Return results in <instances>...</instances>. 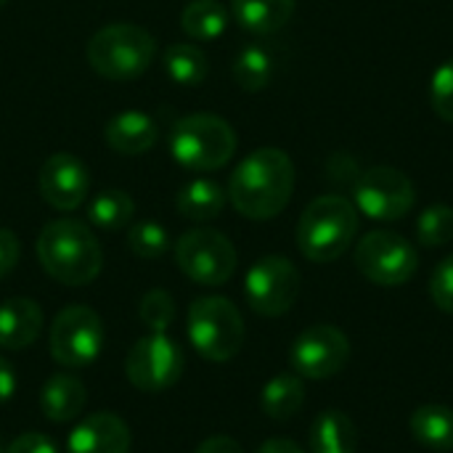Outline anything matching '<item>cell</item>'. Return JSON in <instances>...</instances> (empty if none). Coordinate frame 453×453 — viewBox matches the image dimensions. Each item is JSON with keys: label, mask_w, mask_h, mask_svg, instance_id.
I'll list each match as a JSON object with an SVG mask.
<instances>
[{"label": "cell", "mask_w": 453, "mask_h": 453, "mask_svg": "<svg viewBox=\"0 0 453 453\" xmlns=\"http://www.w3.org/2000/svg\"><path fill=\"white\" fill-rule=\"evenodd\" d=\"M295 191V165L273 146L257 149L239 162L228 180V199L250 220H271L289 204Z\"/></svg>", "instance_id": "6da1fadb"}, {"label": "cell", "mask_w": 453, "mask_h": 453, "mask_svg": "<svg viewBox=\"0 0 453 453\" xmlns=\"http://www.w3.org/2000/svg\"><path fill=\"white\" fill-rule=\"evenodd\" d=\"M37 260L42 271L64 287H85L104 268V252L93 231L72 218L48 223L37 236Z\"/></svg>", "instance_id": "7a4b0ae2"}, {"label": "cell", "mask_w": 453, "mask_h": 453, "mask_svg": "<svg viewBox=\"0 0 453 453\" xmlns=\"http://www.w3.org/2000/svg\"><path fill=\"white\" fill-rule=\"evenodd\" d=\"M358 234V210L350 199L326 194L313 199L297 223V247L313 263L342 257Z\"/></svg>", "instance_id": "3957f363"}, {"label": "cell", "mask_w": 453, "mask_h": 453, "mask_svg": "<svg viewBox=\"0 0 453 453\" xmlns=\"http://www.w3.org/2000/svg\"><path fill=\"white\" fill-rule=\"evenodd\" d=\"M157 56L154 37L138 24H109L88 42L90 66L106 80H133L143 74Z\"/></svg>", "instance_id": "277c9868"}, {"label": "cell", "mask_w": 453, "mask_h": 453, "mask_svg": "<svg viewBox=\"0 0 453 453\" xmlns=\"http://www.w3.org/2000/svg\"><path fill=\"white\" fill-rule=\"evenodd\" d=\"M170 151L186 170H218L231 162L236 151V133L215 114H191L175 122L170 133Z\"/></svg>", "instance_id": "5b68a950"}, {"label": "cell", "mask_w": 453, "mask_h": 453, "mask_svg": "<svg viewBox=\"0 0 453 453\" xmlns=\"http://www.w3.org/2000/svg\"><path fill=\"white\" fill-rule=\"evenodd\" d=\"M188 340L202 358L226 364L244 345V319L226 297H196L188 308Z\"/></svg>", "instance_id": "8992f818"}, {"label": "cell", "mask_w": 453, "mask_h": 453, "mask_svg": "<svg viewBox=\"0 0 453 453\" xmlns=\"http://www.w3.org/2000/svg\"><path fill=\"white\" fill-rule=\"evenodd\" d=\"M178 268L202 287H220L236 271V250L228 236L212 228H191L175 244Z\"/></svg>", "instance_id": "52a82bcc"}, {"label": "cell", "mask_w": 453, "mask_h": 453, "mask_svg": "<svg viewBox=\"0 0 453 453\" xmlns=\"http://www.w3.org/2000/svg\"><path fill=\"white\" fill-rule=\"evenodd\" d=\"M183 366L186 358L180 345L165 332H149L130 348L125 358V377L141 393H165L180 380Z\"/></svg>", "instance_id": "ba28073f"}, {"label": "cell", "mask_w": 453, "mask_h": 453, "mask_svg": "<svg viewBox=\"0 0 453 453\" xmlns=\"http://www.w3.org/2000/svg\"><path fill=\"white\" fill-rule=\"evenodd\" d=\"M104 324L85 305L64 308L50 326V356L64 369H85L104 350Z\"/></svg>", "instance_id": "9c48e42d"}, {"label": "cell", "mask_w": 453, "mask_h": 453, "mask_svg": "<svg viewBox=\"0 0 453 453\" xmlns=\"http://www.w3.org/2000/svg\"><path fill=\"white\" fill-rule=\"evenodd\" d=\"M300 284L303 279L292 260L281 255H265L250 268L244 279V295L257 316L276 319L292 311L300 297Z\"/></svg>", "instance_id": "30bf717a"}, {"label": "cell", "mask_w": 453, "mask_h": 453, "mask_svg": "<svg viewBox=\"0 0 453 453\" xmlns=\"http://www.w3.org/2000/svg\"><path fill=\"white\" fill-rule=\"evenodd\" d=\"M358 271L380 287L406 284L419 265L414 244L393 231H372L356 244Z\"/></svg>", "instance_id": "8fae6325"}, {"label": "cell", "mask_w": 453, "mask_h": 453, "mask_svg": "<svg viewBox=\"0 0 453 453\" xmlns=\"http://www.w3.org/2000/svg\"><path fill=\"white\" fill-rule=\"evenodd\" d=\"M356 210L372 220H401L414 207V183L398 167H372L353 186Z\"/></svg>", "instance_id": "7c38bea8"}, {"label": "cell", "mask_w": 453, "mask_h": 453, "mask_svg": "<svg viewBox=\"0 0 453 453\" xmlns=\"http://www.w3.org/2000/svg\"><path fill=\"white\" fill-rule=\"evenodd\" d=\"M289 361L292 369L305 380H332L350 361V340L337 326H311L295 340Z\"/></svg>", "instance_id": "4fadbf2b"}, {"label": "cell", "mask_w": 453, "mask_h": 453, "mask_svg": "<svg viewBox=\"0 0 453 453\" xmlns=\"http://www.w3.org/2000/svg\"><path fill=\"white\" fill-rule=\"evenodd\" d=\"M88 188H90V175H88V167L77 157L58 151L42 162L40 196L53 210H61V212L77 210L85 202Z\"/></svg>", "instance_id": "5bb4252c"}, {"label": "cell", "mask_w": 453, "mask_h": 453, "mask_svg": "<svg viewBox=\"0 0 453 453\" xmlns=\"http://www.w3.org/2000/svg\"><path fill=\"white\" fill-rule=\"evenodd\" d=\"M66 453H130V427L117 414H90L69 433Z\"/></svg>", "instance_id": "9a60e30c"}, {"label": "cell", "mask_w": 453, "mask_h": 453, "mask_svg": "<svg viewBox=\"0 0 453 453\" xmlns=\"http://www.w3.org/2000/svg\"><path fill=\"white\" fill-rule=\"evenodd\" d=\"M42 332V308L29 297H11L0 303V348L24 350Z\"/></svg>", "instance_id": "2e32d148"}, {"label": "cell", "mask_w": 453, "mask_h": 453, "mask_svg": "<svg viewBox=\"0 0 453 453\" xmlns=\"http://www.w3.org/2000/svg\"><path fill=\"white\" fill-rule=\"evenodd\" d=\"M85 403H88L85 385L77 377L64 374V372L48 377L40 390V409H42L45 419H50L56 425L77 419L82 414Z\"/></svg>", "instance_id": "e0dca14e"}, {"label": "cell", "mask_w": 453, "mask_h": 453, "mask_svg": "<svg viewBox=\"0 0 453 453\" xmlns=\"http://www.w3.org/2000/svg\"><path fill=\"white\" fill-rule=\"evenodd\" d=\"M104 138L117 154H143L157 143V125L143 111H122L109 119Z\"/></svg>", "instance_id": "ac0fdd59"}, {"label": "cell", "mask_w": 453, "mask_h": 453, "mask_svg": "<svg viewBox=\"0 0 453 453\" xmlns=\"http://www.w3.org/2000/svg\"><path fill=\"white\" fill-rule=\"evenodd\" d=\"M409 430L414 441L430 451H453V409L449 406L441 403L419 406L409 419Z\"/></svg>", "instance_id": "d6986e66"}, {"label": "cell", "mask_w": 453, "mask_h": 453, "mask_svg": "<svg viewBox=\"0 0 453 453\" xmlns=\"http://www.w3.org/2000/svg\"><path fill=\"white\" fill-rule=\"evenodd\" d=\"M356 422L337 409L324 411L311 427V453H356Z\"/></svg>", "instance_id": "ffe728a7"}, {"label": "cell", "mask_w": 453, "mask_h": 453, "mask_svg": "<svg viewBox=\"0 0 453 453\" xmlns=\"http://www.w3.org/2000/svg\"><path fill=\"white\" fill-rule=\"evenodd\" d=\"M295 13V0H234L236 21L255 35L279 32Z\"/></svg>", "instance_id": "44dd1931"}, {"label": "cell", "mask_w": 453, "mask_h": 453, "mask_svg": "<svg viewBox=\"0 0 453 453\" xmlns=\"http://www.w3.org/2000/svg\"><path fill=\"white\" fill-rule=\"evenodd\" d=\"M175 207H178V212L183 218L196 220V223H204V220H212V218H218L223 212V207H226V191H223L220 183L207 180V178H199V180L186 183L178 191Z\"/></svg>", "instance_id": "7402d4cb"}, {"label": "cell", "mask_w": 453, "mask_h": 453, "mask_svg": "<svg viewBox=\"0 0 453 453\" xmlns=\"http://www.w3.org/2000/svg\"><path fill=\"white\" fill-rule=\"evenodd\" d=\"M305 403V385L303 377L297 374H279L273 377L260 395V406L265 411V417L276 419V422H287L295 414H300Z\"/></svg>", "instance_id": "603a6c76"}, {"label": "cell", "mask_w": 453, "mask_h": 453, "mask_svg": "<svg viewBox=\"0 0 453 453\" xmlns=\"http://www.w3.org/2000/svg\"><path fill=\"white\" fill-rule=\"evenodd\" d=\"M180 27L191 40H215L228 27V11L218 0H194L183 8Z\"/></svg>", "instance_id": "cb8c5ba5"}, {"label": "cell", "mask_w": 453, "mask_h": 453, "mask_svg": "<svg viewBox=\"0 0 453 453\" xmlns=\"http://www.w3.org/2000/svg\"><path fill=\"white\" fill-rule=\"evenodd\" d=\"M165 72L173 82L183 88H196L207 77V56L191 42H178L165 53Z\"/></svg>", "instance_id": "d4e9b609"}, {"label": "cell", "mask_w": 453, "mask_h": 453, "mask_svg": "<svg viewBox=\"0 0 453 453\" xmlns=\"http://www.w3.org/2000/svg\"><path fill=\"white\" fill-rule=\"evenodd\" d=\"M273 77V56L263 45H247L234 61V80L242 90L257 93Z\"/></svg>", "instance_id": "484cf974"}, {"label": "cell", "mask_w": 453, "mask_h": 453, "mask_svg": "<svg viewBox=\"0 0 453 453\" xmlns=\"http://www.w3.org/2000/svg\"><path fill=\"white\" fill-rule=\"evenodd\" d=\"M133 212H135L133 199H130L125 191H119V188L101 191V194L90 202V207H88L90 223H93L96 228H101V231H119V228H125V226L130 223Z\"/></svg>", "instance_id": "4316f807"}, {"label": "cell", "mask_w": 453, "mask_h": 453, "mask_svg": "<svg viewBox=\"0 0 453 453\" xmlns=\"http://www.w3.org/2000/svg\"><path fill=\"white\" fill-rule=\"evenodd\" d=\"M417 239L422 247H443L453 239V207L430 204L417 218Z\"/></svg>", "instance_id": "83f0119b"}, {"label": "cell", "mask_w": 453, "mask_h": 453, "mask_svg": "<svg viewBox=\"0 0 453 453\" xmlns=\"http://www.w3.org/2000/svg\"><path fill=\"white\" fill-rule=\"evenodd\" d=\"M127 247L141 260H157L170 250V236L157 220H143L127 231Z\"/></svg>", "instance_id": "f1b7e54d"}, {"label": "cell", "mask_w": 453, "mask_h": 453, "mask_svg": "<svg viewBox=\"0 0 453 453\" xmlns=\"http://www.w3.org/2000/svg\"><path fill=\"white\" fill-rule=\"evenodd\" d=\"M138 316L149 332H165L175 321V300L165 289H151L141 297Z\"/></svg>", "instance_id": "f546056e"}, {"label": "cell", "mask_w": 453, "mask_h": 453, "mask_svg": "<svg viewBox=\"0 0 453 453\" xmlns=\"http://www.w3.org/2000/svg\"><path fill=\"white\" fill-rule=\"evenodd\" d=\"M430 101L441 119L453 122V58L435 69L430 82Z\"/></svg>", "instance_id": "4dcf8cb0"}, {"label": "cell", "mask_w": 453, "mask_h": 453, "mask_svg": "<svg viewBox=\"0 0 453 453\" xmlns=\"http://www.w3.org/2000/svg\"><path fill=\"white\" fill-rule=\"evenodd\" d=\"M430 297L433 303L443 311L453 316V255H449L446 260L438 263V268L433 271V279H430Z\"/></svg>", "instance_id": "1f68e13d"}, {"label": "cell", "mask_w": 453, "mask_h": 453, "mask_svg": "<svg viewBox=\"0 0 453 453\" xmlns=\"http://www.w3.org/2000/svg\"><path fill=\"white\" fill-rule=\"evenodd\" d=\"M19 255H21V244H19L16 234L8 228H0V281L13 273Z\"/></svg>", "instance_id": "d6a6232c"}, {"label": "cell", "mask_w": 453, "mask_h": 453, "mask_svg": "<svg viewBox=\"0 0 453 453\" xmlns=\"http://www.w3.org/2000/svg\"><path fill=\"white\" fill-rule=\"evenodd\" d=\"M5 453H58V449L42 433H24L16 441H11V446L5 449Z\"/></svg>", "instance_id": "836d02e7"}, {"label": "cell", "mask_w": 453, "mask_h": 453, "mask_svg": "<svg viewBox=\"0 0 453 453\" xmlns=\"http://www.w3.org/2000/svg\"><path fill=\"white\" fill-rule=\"evenodd\" d=\"M16 388H19L16 372H13V366L8 364V358L0 356V403H8V401L16 395Z\"/></svg>", "instance_id": "e575fe53"}, {"label": "cell", "mask_w": 453, "mask_h": 453, "mask_svg": "<svg viewBox=\"0 0 453 453\" xmlns=\"http://www.w3.org/2000/svg\"><path fill=\"white\" fill-rule=\"evenodd\" d=\"M194 453H244V449L228 435H212L204 443H199V449Z\"/></svg>", "instance_id": "d590c367"}, {"label": "cell", "mask_w": 453, "mask_h": 453, "mask_svg": "<svg viewBox=\"0 0 453 453\" xmlns=\"http://www.w3.org/2000/svg\"><path fill=\"white\" fill-rule=\"evenodd\" d=\"M257 453H305L295 441H287V438H271V441H265Z\"/></svg>", "instance_id": "8d00e7d4"}, {"label": "cell", "mask_w": 453, "mask_h": 453, "mask_svg": "<svg viewBox=\"0 0 453 453\" xmlns=\"http://www.w3.org/2000/svg\"><path fill=\"white\" fill-rule=\"evenodd\" d=\"M5 3H8V0H0V8H3V5H5Z\"/></svg>", "instance_id": "74e56055"}, {"label": "cell", "mask_w": 453, "mask_h": 453, "mask_svg": "<svg viewBox=\"0 0 453 453\" xmlns=\"http://www.w3.org/2000/svg\"><path fill=\"white\" fill-rule=\"evenodd\" d=\"M0 453H5V449H3V446H0Z\"/></svg>", "instance_id": "f35d334b"}]
</instances>
